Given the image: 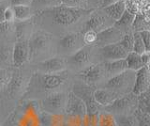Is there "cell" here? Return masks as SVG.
<instances>
[{"mask_svg": "<svg viewBox=\"0 0 150 126\" xmlns=\"http://www.w3.org/2000/svg\"><path fill=\"white\" fill-rule=\"evenodd\" d=\"M90 11H92L80 8L66 7L63 5L51 8L47 11L54 24L62 26H68L75 24L81 19L83 15Z\"/></svg>", "mask_w": 150, "mask_h": 126, "instance_id": "cell-1", "label": "cell"}, {"mask_svg": "<svg viewBox=\"0 0 150 126\" xmlns=\"http://www.w3.org/2000/svg\"><path fill=\"white\" fill-rule=\"evenodd\" d=\"M133 72L134 71L126 70L125 72L109 78L105 85V88L115 91L119 96L120 94L123 95L129 93L132 90L135 81V73Z\"/></svg>", "mask_w": 150, "mask_h": 126, "instance_id": "cell-2", "label": "cell"}, {"mask_svg": "<svg viewBox=\"0 0 150 126\" xmlns=\"http://www.w3.org/2000/svg\"><path fill=\"white\" fill-rule=\"evenodd\" d=\"M93 92L94 90H92V88L87 84L76 83L74 84L72 88L73 94L79 97L86 105L87 116L97 115L98 111V106H100L94 100Z\"/></svg>", "mask_w": 150, "mask_h": 126, "instance_id": "cell-3", "label": "cell"}, {"mask_svg": "<svg viewBox=\"0 0 150 126\" xmlns=\"http://www.w3.org/2000/svg\"><path fill=\"white\" fill-rule=\"evenodd\" d=\"M51 45V37L44 32H37L30 37L28 41L29 59H35L43 56L49 50Z\"/></svg>", "mask_w": 150, "mask_h": 126, "instance_id": "cell-4", "label": "cell"}, {"mask_svg": "<svg viewBox=\"0 0 150 126\" xmlns=\"http://www.w3.org/2000/svg\"><path fill=\"white\" fill-rule=\"evenodd\" d=\"M67 95L63 92H54L48 95L41 102V107L44 112L54 115H59L65 111L67 104Z\"/></svg>", "mask_w": 150, "mask_h": 126, "instance_id": "cell-5", "label": "cell"}, {"mask_svg": "<svg viewBox=\"0 0 150 126\" xmlns=\"http://www.w3.org/2000/svg\"><path fill=\"white\" fill-rule=\"evenodd\" d=\"M114 23L115 21H112L106 14L104 15L101 14V13L94 12L86 20V24H84V31L91 30L96 32V33H98V32L114 26Z\"/></svg>", "mask_w": 150, "mask_h": 126, "instance_id": "cell-6", "label": "cell"}, {"mask_svg": "<svg viewBox=\"0 0 150 126\" xmlns=\"http://www.w3.org/2000/svg\"><path fill=\"white\" fill-rule=\"evenodd\" d=\"M65 112L69 116L79 119L86 118L87 115L86 106L84 103L72 92H70L67 97Z\"/></svg>", "mask_w": 150, "mask_h": 126, "instance_id": "cell-7", "label": "cell"}, {"mask_svg": "<svg viewBox=\"0 0 150 126\" xmlns=\"http://www.w3.org/2000/svg\"><path fill=\"white\" fill-rule=\"evenodd\" d=\"M83 46V37L78 33H69L59 41V49L64 54H73Z\"/></svg>", "mask_w": 150, "mask_h": 126, "instance_id": "cell-8", "label": "cell"}, {"mask_svg": "<svg viewBox=\"0 0 150 126\" xmlns=\"http://www.w3.org/2000/svg\"><path fill=\"white\" fill-rule=\"evenodd\" d=\"M104 70H103V65L101 64H91L87 67L83 68L81 72L79 73L78 76L81 78V80L84 82V84L90 85V84H95L101 80V78L104 76Z\"/></svg>", "mask_w": 150, "mask_h": 126, "instance_id": "cell-9", "label": "cell"}, {"mask_svg": "<svg viewBox=\"0 0 150 126\" xmlns=\"http://www.w3.org/2000/svg\"><path fill=\"white\" fill-rule=\"evenodd\" d=\"M124 33H122L119 29H117L114 26H112L97 33V41L95 44L100 46V47H103V46L106 45L117 43L120 41Z\"/></svg>", "mask_w": 150, "mask_h": 126, "instance_id": "cell-10", "label": "cell"}, {"mask_svg": "<svg viewBox=\"0 0 150 126\" xmlns=\"http://www.w3.org/2000/svg\"><path fill=\"white\" fill-rule=\"evenodd\" d=\"M150 83V73L149 66H144L141 68L135 73V81L131 91L134 95L140 96L143 93L148 91Z\"/></svg>", "mask_w": 150, "mask_h": 126, "instance_id": "cell-11", "label": "cell"}, {"mask_svg": "<svg viewBox=\"0 0 150 126\" xmlns=\"http://www.w3.org/2000/svg\"><path fill=\"white\" fill-rule=\"evenodd\" d=\"M133 100L132 98L126 95L124 97H118L115 102L104 107L106 112L112 115H129V112L132 109Z\"/></svg>", "mask_w": 150, "mask_h": 126, "instance_id": "cell-12", "label": "cell"}, {"mask_svg": "<svg viewBox=\"0 0 150 126\" xmlns=\"http://www.w3.org/2000/svg\"><path fill=\"white\" fill-rule=\"evenodd\" d=\"M91 58V50L88 46H83L75 53L69 56L68 64L72 68L76 69H83L90 65Z\"/></svg>", "mask_w": 150, "mask_h": 126, "instance_id": "cell-13", "label": "cell"}, {"mask_svg": "<svg viewBox=\"0 0 150 126\" xmlns=\"http://www.w3.org/2000/svg\"><path fill=\"white\" fill-rule=\"evenodd\" d=\"M40 71L44 74H56L66 69V60L62 58H51L38 63Z\"/></svg>", "mask_w": 150, "mask_h": 126, "instance_id": "cell-14", "label": "cell"}, {"mask_svg": "<svg viewBox=\"0 0 150 126\" xmlns=\"http://www.w3.org/2000/svg\"><path fill=\"white\" fill-rule=\"evenodd\" d=\"M100 53L101 58L105 60V62L118 59H125L127 56H128V53L122 48V46L118 43L100 47Z\"/></svg>", "mask_w": 150, "mask_h": 126, "instance_id": "cell-15", "label": "cell"}, {"mask_svg": "<svg viewBox=\"0 0 150 126\" xmlns=\"http://www.w3.org/2000/svg\"><path fill=\"white\" fill-rule=\"evenodd\" d=\"M29 59V48L25 41H18L12 49L11 60L14 66L20 67Z\"/></svg>", "mask_w": 150, "mask_h": 126, "instance_id": "cell-16", "label": "cell"}, {"mask_svg": "<svg viewBox=\"0 0 150 126\" xmlns=\"http://www.w3.org/2000/svg\"><path fill=\"white\" fill-rule=\"evenodd\" d=\"M94 100L98 105L106 107L115 102L119 95L115 91L108 90V88H98L93 92Z\"/></svg>", "mask_w": 150, "mask_h": 126, "instance_id": "cell-17", "label": "cell"}, {"mask_svg": "<svg viewBox=\"0 0 150 126\" xmlns=\"http://www.w3.org/2000/svg\"><path fill=\"white\" fill-rule=\"evenodd\" d=\"M102 65H103V70H104V74L106 76H109L110 78L125 72L126 70H128L125 59L106 61Z\"/></svg>", "mask_w": 150, "mask_h": 126, "instance_id": "cell-18", "label": "cell"}, {"mask_svg": "<svg viewBox=\"0 0 150 126\" xmlns=\"http://www.w3.org/2000/svg\"><path fill=\"white\" fill-rule=\"evenodd\" d=\"M66 77L62 74H44L42 73L40 77V81L42 87L46 90H54L60 87L65 82Z\"/></svg>", "mask_w": 150, "mask_h": 126, "instance_id": "cell-19", "label": "cell"}, {"mask_svg": "<svg viewBox=\"0 0 150 126\" xmlns=\"http://www.w3.org/2000/svg\"><path fill=\"white\" fill-rule=\"evenodd\" d=\"M135 14L129 11V10H127L124 11V13L122 14V16L119 18L118 20L115 21L114 23V26L115 28L119 29L122 33H127L129 28H131V26H132V23L134 20Z\"/></svg>", "mask_w": 150, "mask_h": 126, "instance_id": "cell-20", "label": "cell"}, {"mask_svg": "<svg viewBox=\"0 0 150 126\" xmlns=\"http://www.w3.org/2000/svg\"><path fill=\"white\" fill-rule=\"evenodd\" d=\"M126 4L124 2V0H120V1L116 2L115 4L108 6L104 9H102L103 11L106 13V15L108 17H110L112 21H117L119 18L122 16V14L126 11Z\"/></svg>", "mask_w": 150, "mask_h": 126, "instance_id": "cell-21", "label": "cell"}, {"mask_svg": "<svg viewBox=\"0 0 150 126\" xmlns=\"http://www.w3.org/2000/svg\"><path fill=\"white\" fill-rule=\"evenodd\" d=\"M40 122L41 126H64L62 117L44 111L40 114Z\"/></svg>", "mask_w": 150, "mask_h": 126, "instance_id": "cell-22", "label": "cell"}, {"mask_svg": "<svg viewBox=\"0 0 150 126\" xmlns=\"http://www.w3.org/2000/svg\"><path fill=\"white\" fill-rule=\"evenodd\" d=\"M127 68L130 71H138L141 68L144 67V64L143 63V60L141 58V55H138L134 52H130L125 58Z\"/></svg>", "mask_w": 150, "mask_h": 126, "instance_id": "cell-23", "label": "cell"}, {"mask_svg": "<svg viewBox=\"0 0 150 126\" xmlns=\"http://www.w3.org/2000/svg\"><path fill=\"white\" fill-rule=\"evenodd\" d=\"M14 12L15 20L25 22L33 15V11L30 6H14L11 7Z\"/></svg>", "mask_w": 150, "mask_h": 126, "instance_id": "cell-24", "label": "cell"}, {"mask_svg": "<svg viewBox=\"0 0 150 126\" xmlns=\"http://www.w3.org/2000/svg\"><path fill=\"white\" fill-rule=\"evenodd\" d=\"M135 32H140L144 30H149V19L147 15L135 14L134 20L131 26Z\"/></svg>", "mask_w": 150, "mask_h": 126, "instance_id": "cell-25", "label": "cell"}, {"mask_svg": "<svg viewBox=\"0 0 150 126\" xmlns=\"http://www.w3.org/2000/svg\"><path fill=\"white\" fill-rule=\"evenodd\" d=\"M114 117L117 126H139V121L134 116L116 115Z\"/></svg>", "mask_w": 150, "mask_h": 126, "instance_id": "cell-26", "label": "cell"}, {"mask_svg": "<svg viewBox=\"0 0 150 126\" xmlns=\"http://www.w3.org/2000/svg\"><path fill=\"white\" fill-rule=\"evenodd\" d=\"M118 43L122 46V48H123L128 54L132 52V50H133V33H130V32H127V33H125Z\"/></svg>", "mask_w": 150, "mask_h": 126, "instance_id": "cell-27", "label": "cell"}, {"mask_svg": "<svg viewBox=\"0 0 150 126\" xmlns=\"http://www.w3.org/2000/svg\"><path fill=\"white\" fill-rule=\"evenodd\" d=\"M31 5L35 8H54L61 5L60 0H31Z\"/></svg>", "mask_w": 150, "mask_h": 126, "instance_id": "cell-28", "label": "cell"}, {"mask_svg": "<svg viewBox=\"0 0 150 126\" xmlns=\"http://www.w3.org/2000/svg\"><path fill=\"white\" fill-rule=\"evenodd\" d=\"M97 126H117L114 115H112L108 112L102 113L100 118L98 119V125Z\"/></svg>", "mask_w": 150, "mask_h": 126, "instance_id": "cell-29", "label": "cell"}, {"mask_svg": "<svg viewBox=\"0 0 150 126\" xmlns=\"http://www.w3.org/2000/svg\"><path fill=\"white\" fill-rule=\"evenodd\" d=\"M132 52L138 54V55H142L146 52L144 44L143 43L142 39H141L138 32H134L133 33V50H132Z\"/></svg>", "mask_w": 150, "mask_h": 126, "instance_id": "cell-30", "label": "cell"}, {"mask_svg": "<svg viewBox=\"0 0 150 126\" xmlns=\"http://www.w3.org/2000/svg\"><path fill=\"white\" fill-rule=\"evenodd\" d=\"M12 57V50L4 43H0V63L7 62Z\"/></svg>", "mask_w": 150, "mask_h": 126, "instance_id": "cell-31", "label": "cell"}, {"mask_svg": "<svg viewBox=\"0 0 150 126\" xmlns=\"http://www.w3.org/2000/svg\"><path fill=\"white\" fill-rule=\"evenodd\" d=\"M17 36L18 40H21V41H25L23 39L27 36L28 32H29V26L26 24H21V25H17L16 28L14 29Z\"/></svg>", "mask_w": 150, "mask_h": 126, "instance_id": "cell-32", "label": "cell"}, {"mask_svg": "<svg viewBox=\"0 0 150 126\" xmlns=\"http://www.w3.org/2000/svg\"><path fill=\"white\" fill-rule=\"evenodd\" d=\"M61 5L70 8H80L83 9V7L86 5L87 0H60Z\"/></svg>", "mask_w": 150, "mask_h": 126, "instance_id": "cell-33", "label": "cell"}, {"mask_svg": "<svg viewBox=\"0 0 150 126\" xmlns=\"http://www.w3.org/2000/svg\"><path fill=\"white\" fill-rule=\"evenodd\" d=\"M83 43L86 45L95 44L97 41V33L91 30L84 31V34L83 36Z\"/></svg>", "mask_w": 150, "mask_h": 126, "instance_id": "cell-34", "label": "cell"}, {"mask_svg": "<svg viewBox=\"0 0 150 126\" xmlns=\"http://www.w3.org/2000/svg\"><path fill=\"white\" fill-rule=\"evenodd\" d=\"M11 74L9 73L7 70L0 68V88H3L8 86L11 79Z\"/></svg>", "mask_w": 150, "mask_h": 126, "instance_id": "cell-35", "label": "cell"}, {"mask_svg": "<svg viewBox=\"0 0 150 126\" xmlns=\"http://www.w3.org/2000/svg\"><path fill=\"white\" fill-rule=\"evenodd\" d=\"M141 39H142L143 43L144 44V47L146 52H149L150 50V32L149 30H144V31H140L138 32Z\"/></svg>", "mask_w": 150, "mask_h": 126, "instance_id": "cell-36", "label": "cell"}, {"mask_svg": "<svg viewBox=\"0 0 150 126\" xmlns=\"http://www.w3.org/2000/svg\"><path fill=\"white\" fill-rule=\"evenodd\" d=\"M4 20H5V22H8V23H14V21H15L14 12H13V10L11 7H8L7 10L5 11Z\"/></svg>", "mask_w": 150, "mask_h": 126, "instance_id": "cell-37", "label": "cell"}, {"mask_svg": "<svg viewBox=\"0 0 150 126\" xmlns=\"http://www.w3.org/2000/svg\"><path fill=\"white\" fill-rule=\"evenodd\" d=\"M13 30V23H8V22H3L0 24V31L2 33L8 34L9 32Z\"/></svg>", "mask_w": 150, "mask_h": 126, "instance_id": "cell-38", "label": "cell"}, {"mask_svg": "<svg viewBox=\"0 0 150 126\" xmlns=\"http://www.w3.org/2000/svg\"><path fill=\"white\" fill-rule=\"evenodd\" d=\"M11 6H30L31 0H11Z\"/></svg>", "mask_w": 150, "mask_h": 126, "instance_id": "cell-39", "label": "cell"}, {"mask_svg": "<svg viewBox=\"0 0 150 126\" xmlns=\"http://www.w3.org/2000/svg\"><path fill=\"white\" fill-rule=\"evenodd\" d=\"M8 6L7 5V3L5 2H0V24L3 22H5L4 20V14H5V11L7 10V8Z\"/></svg>", "mask_w": 150, "mask_h": 126, "instance_id": "cell-40", "label": "cell"}, {"mask_svg": "<svg viewBox=\"0 0 150 126\" xmlns=\"http://www.w3.org/2000/svg\"><path fill=\"white\" fill-rule=\"evenodd\" d=\"M141 58L143 60V63L144 64V66H149V61H150V58H149V52H145L144 54L141 55Z\"/></svg>", "mask_w": 150, "mask_h": 126, "instance_id": "cell-41", "label": "cell"}, {"mask_svg": "<svg viewBox=\"0 0 150 126\" xmlns=\"http://www.w3.org/2000/svg\"><path fill=\"white\" fill-rule=\"evenodd\" d=\"M118 1H120V0H102V2L100 4V8L104 9V8L112 5V4H115V3L118 2Z\"/></svg>", "mask_w": 150, "mask_h": 126, "instance_id": "cell-42", "label": "cell"}, {"mask_svg": "<svg viewBox=\"0 0 150 126\" xmlns=\"http://www.w3.org/2000/svg\"><path fill=\"white\" fill-rule=\"evenodd\" d=\"M101 2H102V0H87V3L89 5H92V6H100V7Z\"/></svg>", "mask_w": 150, "mask_h": 126, "instance_id": "cell-43", "label": "cell"}, {"mask_svg": "<svg viewBox=\"0 0 150 126\" xmlns=\"http://www.w3.org/2000/svg\"><path fill=\"white\" fill-rule=\"evenodd\" d=\"M0 126H1V124H0Z\"/></svg>", "mask_w": 150, "mask_h": 126, "instance_id": "cell-44", "label": "cell"}]
</instances>
